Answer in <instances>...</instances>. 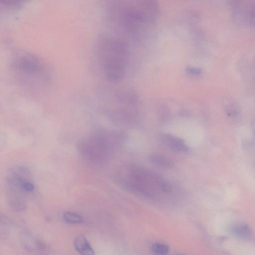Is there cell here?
<instances>
[{
	"label": "cell",
	"instance_id": "cell-7",
	"mask_svg": "<svg viewBox=\"0 0 255 255\" xmlns=\"http://www.w3.org/2000/svg\"><path fill=\"white\" fill-rule=\"evenodd\" d=\"M149 159L152 164L160 168L169 169L174 166L172 160L159 154H152L149 156Z\"/></svg>",
	"mask_w": 255,
	"mask_h": 255
},
{
	"label": "cell",
	"instance_id": "cell-13",
	"mask_svg": "<svg viewBox=\"0 0 255 255\" xmlns=\"http://www.w3.org/2000/svg\"><path fill=\"white\" fill-rule=\"evenodd\" d=\"M185 255L180 254V255Z\"/></svg>",
	"mask_w": 255,
	"mask_h": 255
},
{
	"label": "cell",
	"instance_id": "cell-10",
	"mask_svg": "<svg viewBox=\"0 0 255 255\" xmlns=\"http://www.w3.org/2000/svg\"><path fill=\"white\" fill-rule=\"evenodd\" d=\"M152 250L157 254L166 255L169 253L170 248L165 244L156 243L152 245Z\"/></svg>",
	"mask_w": 255,
	"mask_h": 255
},
{
	"label": "cell",
	"instance_id": "cell-1",
	"mask_svg": "<svg viewBox=\"0 0 255 255\" xmlns=\"http://www.w3.org/2000/svg\"><path fill=\"white\" fill-rule=\"evenodd\" d=\"M101 59L104 73L112 81L120 80L124 77L128 62V51L121 39L108 38L102 43Z\"/></svg>",
	"mask_w": 255,
	"mask_h": 255
},
{
	"label": "cell",
	"instance_id": "cell-12",
	"mask_svg": "<svg viewBox=\"0 0 255 255\" xmlns=\"http://www.w3.org/2000/svg\"><path fill=\"white\" fill-rule=\"evenodd\" d=\"M21 188L25 193H30L33 191L35 189V185L32 182L28 180L26 178L23 180L21 183Z\"/></svg>",
	"mask_w": 255,
	"mask_h": 255
},
{
	"label": "cell",
	"instance_id": "cell-8",
	"mask_svg": "<svg viewBox=\"0 0 255 255\" xmlns=\"http://www.w3.org/2000/svg\"><path fill=\"white\" fill-rule=\"evenodd\" d=\"M231 231L234 235L242 239H248L251 235L250 227L244 223L234 225L231 228Z\"/></svg>",
	"mask_w": 255,
	"mask_h": 255
},
{
	"label": "cell",
	"instance_id": "cell-9",
	"mask_svg": "<svg viewBox=\"0 0 255 255\" xmlns=\"http://www.w3.org/2000/svg\"><path fill=\"white\" fill-rule=\"evenodd\" d=\"M63 218L66 222L70 224H79L84 221L83 217L80 215L69 212L64 213Z\"/></svg>",
	"mask_w": 255,
	"mask_h": 255
},
{
	"label": "cell",
	"instance_id": "cell-2",
	"mask_svg": "<svg viewBox=\"0 0 255 255\" xmlns=\"http://www.w3.org/2000/svg\"><path fill=\"white\" fill-rule=\"evenodd\" d=\"M158 8L154 1H131L118 5L122 24L129 31L136 32L157 17Z\"/></svg>",
	"mask_w": 255,
	"mask_h": 255
},
{
	"label": "cell",
	"instance_id": "cell-6",
	"mask_svg": "<svg viewBox=\"0 0 255 255\" xmlns=\"http://www.w3.org/2000/svg\"><path fill=\"white\" fill-rule=\"evenodd\" d=\"M76 250L81 255H95V251L87 239L83 235L77 236L74 240Z\"/></svg>",
	"mask_w": 255,
	"mask_h": 255
},
{
	"label": "cell",
	"instance_id": "cell-3",
	"mask_svg": "<svg viewBox=\"0 0 255 255\" xmlns=\"http://www.w3.org/2000/svg\"><path fill=\"white\" fill-rule=\"evenodd\" d=\"M230 6L236 20L255 25V1H234Z\"/></svg>",
	"mask_w": 255,
	"mask_h": 255
},
{
	"label": "cell",
	"instance_id": "cell-4",
	"mask_svg": "<svg viewBox=\"0 0 255 255\" xmlns=\"http://www.w3.org/2000/svg\"><path fill=\"white\" fill-rule=\"evenodd\" d=\"M119 182L122 188L129 192L145 197L151 198L155 196V191L129 177L121 178Z\"/></svg>",
	"mask_w": 255,
	"mask_h": 255
},
{
	"label": "cell",
	"instance_id": "cell-14",
	"mask_svg": "<svg viewBox=\"0 0 255 255\" xmlns=\"http://www.w3.org/2000/svg\"></svg>",
	"mask_w": 255,
	"mask_h": 255
},
{
	"label": "cell",
	"instance_id": "cell-5",
	"mask_svg": "<svg viewBox=\"0 0 255 255\" xmlns=\"http://www.w3.org/2000/svg\"><path fill=\"white\" fill-rule=\"evenodd\" d=\"M162 142L175 152L186 153L189 148L182 139L170 134H164L160 137Z\"/></svg>",
	"mask_w": 255,
	"mask_h": 255
},
{
	"label": "cell",
	"instance_id": "cell-11",
	"mask_svg": "<svg viewBox=\"0 0 255 255\" xmlns=\"http://www.w3.org/2000/svg\"><path fill=\"white\" fill-rule=\"evenodd\" d=\"M225 110L228 115L231 117H235L238 114V109L233 102L225 106Z\"/></svg>",
	"mask_w": 255,
	"mask_h": 255
}]
</instances>
